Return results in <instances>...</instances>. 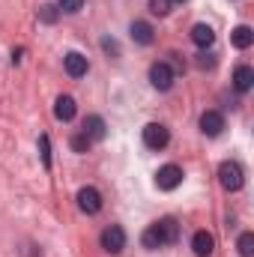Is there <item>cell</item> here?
I'll return each instance as SVG.
<instances>
[{"mask_svg": "<svg viewBox=\"0 0 254 257\" xmlns=\"http://www.w3.org/2000/svg\"><path fill=\"white\" fill-rule=\"evenodd\" d=\"M197 66H200V69H212V66H215V57H212V54H200V57H197Z\"/></svg>", "mask_w": 254, "mask_h": 257, "instance_id": "24", "label": "cell"}, {"mask_svg": "<svg viewBox=\"0 0 254 257\" xmlns=\"http://www.w3.org/2000/svg\"><path fill=\"white\" fill-rule=\"evenodd\" d=\"M129 33H132V39H135L138 45H153V39H156V30H153V24H147V21H132Z\"/></svg>", "mask_w": 254, "mask_h": 257, "instance_id": "11", "label": "cell"}, {"mask_svg": "<svg viewBox=\"0 0 254 257\" xmlns=\"http://www.w3.org/2000/svg\"><path fill=\"white\" fill-rule=\"evenodd\" d=\"M102 48H105L111 57H120V45H117L114 39H108V36H105V39H102Z\"/></svg>", "mask_w": 254, "mask_h": 257, "instance_id": "23", "label": "cell"}, {"mask_svg": "<svg viewBox=\"0 0 254 257\" xmlns=\"http://www.w3.org/2000/svg\"><path fill=\"white\" fill-rule=\"evenodd\" d=\"M144 144L150 147V150H165L168 144H171V132L168 126H162V123H147L144 126Z\"/></svg>", "mask_w": 254, "mask_h": 257, "instance_id": "4", "label": "cell"}, {"mask_svg": "<svg viewBox=\"0 0 254 257\" xmlns=\"http://www.w3.org/2000/svg\"><path fill=\"white\" fill-rule=\"evenodd\" d=\"M90 144H93V141H90L84 132L72 135V150H75V153H87V150H90Z\"/></svg>", "mask_w": 254, "mask_h": 257, "instance_id": "20", "label": "cell"}, {"mask_svg": "<svg viewBox=\"0 0 254 257\" xmlns=\"http://www.w3.org/2000/svg\"><path fill=\"white\" fill-rule=\"evenodd\" d=\"M183 168L180 165H165V168H159V174H156V186L162 189V192H174V189H180V183H183Z\"/></svg>", "mask_w": 254, "mask_h": 257, "instance_id": "5", "label": "cell"}, {"mask_svg": "<svg viewBox=\"0 0 254 257\" xmlns=\"http://www.w3.org/2000/svg\"><path fill=\"white\" fill-rule=\"evenodd\" d=\"M63 69L69 78H84L87 75V69H90V63H87V57L84 54H78V51H69L63 57Z\"/></svg>", "mask_w": 254, "mask_h": 257, "instance_id": "9", "label": "cell"}, {"mask_svg": "<svg viewBox=\"0 0 254 257\" xmlns=\"http://www.w3.org/2000/svg\"><path fill=\"white\" fill-rule=\"evenodd\" d=\"M99 242H102V248H105L108 254H120V251L126 248V230H123L120 224H108V227L102 230Z\"/></svg>", "mask_w": 254, "mask_h": 257, "instance_id": "3", "label": "cell"}, {"mask_svg": "<svg viewBox=\"0 0 254 257\" xmlns=\"http://www.w3.org/2000/svg\"><path fill=\"white\" fill-rule=\"evenodd\" d=\"M233 87L236 93H248L254 87V69L251 66H236L233 69Z\"/></svg>", "mask_w": 254, "mask_h": 257, "instance_id": "14", "label": "cell"}, {"mask_svg": "<svg viewBox=\"0 0 254 257\" xmlns=\"http://www.w3.org/2000/svg\"><path fill=\"white\" fill-rule=\"evenodd\" d=\"M153 227H156V233H159V239H162V248H165V245H174V242L180 239V221L171 218V215H168V218H159Z\"/></svg>", "mask_w": 254, "mask_h": 257, "instance_id": "6", "label": "cell"}, {"mask_svg": "<svg viewBox=\"0 0 254 257\" xmlns=\"http://www.w3.org/2000/svg\"><path fill=\"white\" fill-rule=\"evenodd\" d=\"M171 6H174L171 0H150V12L159 15V18H165V15L171 12Z\"/></svg>", "mask_w": 254, "mask_h": 257, "instance_id": "22", "label": "cell"}, {"mask_svg": "<svg viewBox=\"0 0 254 257\" xmlns=\"http://www.w3.org/2000/svg\"><path fill=\"white\" fill-rule=\"evenodd\" d=\"M39 156H42V165L51 168V141H48V135L39 138Z\"/></svg>", "mask_w": 254, "mask_h": 257, "instance_id": "21", "label": "cell"}, {"mask_svg": "<svg viewBox=\"0 0 254 257\" xmlns=\"http://www.w3.org/2000/svg\"><path fill=\"white\" fill-rule=\"evenodd\" d=\"M230 42H233V48H239V51L251 48L254 45V30L248 27V24H239V27L230 33Z\"/></svg>", "mask_w": 254, "mask_h": 257, "instance_id": "16", "label": "cell"}, {"mask_svg": "<svg viewBox=\"0 0 254 257\" xmlns=\"http://www.w3.org/2000/svg\"><path fill=\"white\" fill-rule=\"evenodd\" d=\"M171 3H186V0H171Z\"/></svg>", "mask_w": 254, "mask_h": 257, "instance_id": "25", "label": "cell"}, {"mask_svg": "<svg viewBox=\"0 0 254 257\" xmlns=\"http://www.w3.org/2000/svg\"><path fill=\"white\" fill-rule=\"evenodd\" d=\"M78 209L87 212V215H96V212L102 209V194H99V189L84 186V189L78 192Z\"/></svg>", "mask_w": 254, "mask_h": 257, "instance_id": "7", "label": "cell"}, {"mask_svg": "<svg viewBox=\"0 0 254 257\" xmlns=\"http://www.w3.org/2000/svg\"><path fill=\"white\" fill-rule=\"evenodd\" d=\"M57 15H60V9H57V6H51V3L39 6V21H42V24H54V21H57Z\"/></svg>", "mask_w": 254, "mask_h": 257, "instance_id": "17", "label": "cell"}, {"mask_svg": "<svg viewBox=\"0 0 254 257\" xmlns=\"http://www.w3.org/2000/svg\"><path fill=\"white\" fill-rule=\"evenodd\" d=\"M218 183H221V189H227V192H239L242 186H245V174H242V165L239 162H221V168H218Z\"/></svg>", "mask_w": 254, "mask_h": 257, "instance_id": "1", "label": "cell"}, {"mask_svg": "<svg viewBox=\"0 0 254 257\" xmlns=\"http://www.w3.org/2000/svg\"><path fill=\"white\" fill-rule=\"evenodd\" d=\"M177 81V72L171 63H153L150 66V84L159 90V93H168Z\"/></svg>", "mask_w": 254, "mask_h": 257, "instance_id": "2", "label": "cell"}, {"mask_svg": "<svg viewBox=\"0 0 254 257\" xmlns=\"http://www.w3.org/2000/svg\"><path fill=\"white\" fill-rule=\"evenodd\" d=\"M200 132H203L206 138H218V135L224 132V117H221V111H203V114H200Z\"/></svg>", "mask_w": 254, "mask_h": 257, "instance_id": "8", "label": "cell"}, {"mask_svg": "<svg viewBox=\"0 0 254 257\" xmlns=\"http://www.w3.org/2000/svg\"><path fill=\"white\" fill-rule=\"evenodd\" d=\"M191 248H194V254L197 257H209L212 251H215V239H212V233L197 230V233L191 236Z\"/></svg>", "mask_w": 254, "mask_h": 257, "instance_id": "10", "label": "cell"}, {"mask_svg": "<svg viewBox=\"0 0 254 257\" xmlns=\"http://www.w3.org/2000/svg\"><path fill=\"white\" fill-rule=\"evenodd\" d=\"M57 9L66 12V15H75V12L84 9V0H57Z\"/></svg>", "mask_w": 254, "mask_h": 257, "instance_id": "19", "label": "cell"}, {"mask_svg": "<svg viewBox=\"0 0 254 257\" xmlns=\"http://www.w3.org/2000/svg\"><path fill=\"white\" fill-rule=\"evenodd\" d=\"M75 114H78L75 99H72V96H57V102H54V117H57L60 123H69Z\"/></svg>", "mask_w": 254, "mask_h": 257, "instance_id": "13", "label": "cell"}, {"mask_svg": "<svg viewBox=\"0 0 254 257\" xmlns=\"http://www.w3.org/2000/svg\"><path fill=\"white\" fill-rule=\"evenodd\" d=\"M90 141H102L105 135H108V126H105V120L99 117V114H90L87 120H84V128H81Z\"/></svg>", "mask_w": 254, "mask_h": 257, "instance_id": "12", "label": "cell"}, {"mask_svg": "<svg viewBox=\"0 0 254 257\" xmlns=\"http://www.w3.org/2000/svg\"><path fill=\"white\" fill-rule=\"evenodd\" d=\"M236 248H239V254L242 257H251L254 254V233H242L239 242H236Z\"/></svg>", "mask_w": 254, "mask_h": 257, "instance_id": "18", "label": "cell"}, {"mask_svg": "<svg viewBox=\"0 0 254 257\" xmlns=\"http://www.w3.org/2000/svg\"><path fill=\"white\" fill-rule=\"evenodd\" d=\"M191 42H194L197 48H209V45L215 42V30H212L209 24H194V27H191Z\"/></svg>", "mask_w": 254, "mask_h": 257, "instance_id": "15", "label": "cell"}]
</instances>
